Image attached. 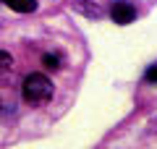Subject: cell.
<instances>
[{
    "label": "cell",
    "mask_w": 157,
    "mask_h": 149,
    "mask_svg": "<svg viewBox=\"0 0 157 149\" xmlns=\"http://www.w3.org/2000/svg\"><path fill=\"white\" fill-rule=\"evenodd\" d=\"M21 94L26 102L32 105H39V102H47L52 97V81L45 76V73H29L21 84Z\"/></svg>",
    "instance_id": "6da1fadb"
},
{
    "label": "cell",
    "mask_w": 157,
    "mask_h": 149,
    "mask_svg": "<svg viewBox=\"0 0 157 149\" xmlns=\"http://www.w3.org/2000/svg\"><path fill=\"white\" fill-rule=\"evenodd\" d=\"M110 16H113L115 24H131L136 18V8L131 6V3H113Z\"/></svg>",
    "instance_id": "7a4b0ae2"
},
{
    "label": "cell",
    "mask_w": 157,
    "mask_h": 149,
    "mask_svg": "<svg viewBox=\"0 0 157 149\" xmlns=\"http://www.w3.org/2000/svg\"><path fill=\"white\" fill-rule=\"evenodd\" d=\"M73 11L84 13L86 18H100V16H102V8L94 6L92 0H73Z\"/></svg>",
    "instance_id": "3957f363"
},
{
    "label": "cell",
    "mask_w": 157,
    "mask_h": 149,
    "mask_svg": "<svg viewBox=\"0 0 157 149\" xmlns=\"http://www.w3.org/2000/svg\"><path fill=\"white\" fill-rule=\"evenodd\" d=\"M11 11H18V13H32L37 11V0H3Z\"/></svg>",
    "instance_id": "277c9868"
},
{
    "label": "cell",
    "mask_w": 157,
    "mask_h": 149,
    "mask_svg": "<svg viewBox=\"0 0 157 149\" xmlns=\"http://www.w3.org/2000/svg\"><path fill=\"white\" fill-rule=\"evenodd\" d=\"M8 71H13V58H11V52L0 50V76H6Z\"/></svg>",
    "instance_id": "5b68a950"
},
{
    "label": "cell",
    "mask_w": 157,
    "mask_h": 149,
    "mask_svg": "<svg viewBox=\"0 0 157 149\" xmlns=\"http://www.w3.org/2000/svg\"><path fill=\"white\" fill-rule=\"evenodd\" d=\"M42 63H45V68H50V71H58V68H60V58H58V55H50V52L42 55Z\"/></svg>",
    "instance_id": "8992f818"
},
{
    "label": "cell",
    "mask_w": 157,
    "mask_h": 149,
    "mask_svg": "<svg viewBox=\"0 0 157 149\" xmlns=\"http://www.w3.org/2000/svg\"><path fill=\"white\" fill-rule=\"evenodd\" d=\"M144 78H147V81H149V84H157V66H149V68H147Z\"/></svg>",
    "instance_id": "52a82bcc"
}]
</instances>
